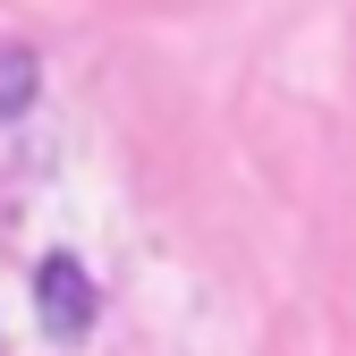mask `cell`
I'll return each mask as SVG.
<instances>
[{"mask_svg":"<svg viewBox=\"0 0 356 356\" xmlns=\"http://www.w3.org/2000/svg\"><path fill=\"white\" fill-rule=\"evenodd\" d=\"M34 314H42V331H51L60 348H76L85 331H94V314H102L94 272H85L76 254H42L34 263Z\"/></svg>","mask_w":356,"mask_h":356,"instance_id":"1","label":"cell"},{"mask_svg":"<svg viewBox=\"0 0 356 356\" xmlns=\"http://www.w3.org/2000/svg\"><path fill=\"white\" fill-rule=\"evenodd\" d=\"M34 94H42V60L26 42H0V119H17Z\"/></svg>","mask_w":356,"mask_h":356,"instance_id":"2","label":"cell"}]
</instances>
